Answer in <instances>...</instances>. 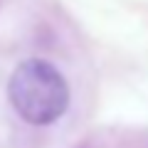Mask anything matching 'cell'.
I'll use <instances>...</instances> for the list:
<instances>
[{"label":"cell","instance_id":"obj_1","mask_svg":"<svg viewBox=\"0 0 148 148\" xmlns=\"http://www.w3.org/2000/svg\"><path fill=\"white\" fill-rule=\"evenodd\" d=\"M12 109L35 126L54 123L69 106V86L57 67L45 59H27L8 82Z\"/></svg>","mask_w":148,"mask_h":148}]
</instances>
